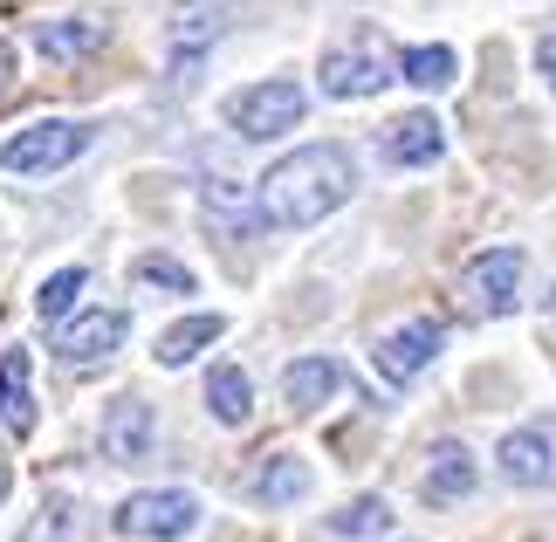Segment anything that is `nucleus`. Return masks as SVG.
<instances>
[{
  "label": "nucleus",
  "instance_id": "f257e3e1",
  "mask_svg": "<svg viewBox=\"0 0 556 542\" xmlns=\"http://www.w3.org/2000/svg\"><path fill=\"white\" fill-rule=\"evenodd\" d=\"M351 186H357V165H351L344 144H295L289 159L268 165L262 213H254V220H262V234L316 227V220H330V213L351 200Z\"/></svg>",
  "mask_w": 556,
  "mask_h": 542
},
{
  "label": "nucleus",
  "instance_id": "f03ea898",
  "mask_svg": "<svg viewBox=\"0 0 556 542\" xmlns=\"http://www.w3.org/2000/svg\"><path fill=\"white\" fill-rule=\"evenodd\" d=\"M392 83H399V49L378 28H357L351 41H337L324 55V70H316V90L330 103H365L378 90H392Z\"/></svg>",
  "mask_w": 556,
  "mask_h": 542
},
{
  "label": "nucleus",
  "instance_id": "7ed1b4c3",
  "mask_svg": "<svg viewBox=\"0 0 556 542\" xmlns=\"http://www.w3.org/2000/svg\"><path fill=\"white\" fill-rule=\"evenodd\" d=\"M97 124H76V117H41L28 131H14L0 144V172H14V179H41V172H62L76 165L83 151H90Z\"/></svg>",
  "mask_w": 556,
  "mask_h": 542
},
{
  "label": "nucleus",
  "instance_id": "20e7f679",
  "mask_svg": "<svg viewBox=\"0 0 556 542\" xmlns=\"http://www.w3.org/2000/svg\"><path fill=\"white\" fill-rule=\"evenodd\" d=\"M303 111H309V97H303V83H289V76L248 83V90L227 97V124H233L241 138H254V144L295 131V124H303Z\"/></svg>",
  "mask_w": 556,
  "mask_h": 542
},
{
  "label": "nucleus",
  "instance_id": "39448f33",
  "mask_svg": "<svg viewBox=\"0 0 556 542\" xmlns=\"http://www.w3.org/2000/svg\"><path fill=\"white\" fill-rule=\"evenodd\" d=\"M192 529H200V494L186 488H144L117 508V535L131 542H186Z\"/></svg>",
  "mask_w": 556,
  "mask_h": 542
},
{
  "label": "nucleus",
  "instance_id": "423d86ee",
  "mask_svg": "<svg viewBox=\"0 0 556 542\" xmlns=\"http://www.w3.org/2000/svg\"><path fill=\"white\" fill-rule=\"evenodd\" d=\"M522 248H481L475 262L460 268V310L467 316H508L516 310V295H522Z\"/></svg>",
  "mask_w": 556,
  "mask_h": 542
},
{
  "label": "nucleus",
  "instance_id": "0eeeda50",
  "mask_svg": "<svg viewBox=\"0 0 556 542\" xmlns=\"http://www.w3.org/2000/svg\"><path fill=\"white\" fill-rule=\"evenodd\" d=\"M124 337H131L124 310H76V323H62V337H55V357H62V371H97V364H111L124 351Z\"/></svg>",
  "mask_w": 556,
  "mask_h": 542
},
{
  "label": "nucleus",
  "instance_id": "6e6552de",
  "mask_svg": "<svg viewBox=\"0 0 556 542\" xmlns=\"http://www.w3.org/2000/svg\"><path fill=\"white\" fill-rule=\"evenodd\" d=\"M502 481L508 488H556V419H536V426H516L502 432Z\"/></svg>",
  "mask_w": 556,
  "mask_h": 542
},
{
  "label": "nucleus",
  "instance_id": "1a4fd4ad",
  "mask_svg": "<svg viewBox=\"0 0 556 542\" xmlns=\"http://www.w3.org/2000/svg\"><path fill=\"white\" fill-rule=\"evenodd\" d=\"M152 432H159L152 405H144L138 392H124V399H111V412H103V426H97V446H103V461H117V467H138L144 453H152Z\"/></svg>",
  "mask_w": 556,
  "mask_h": 542
},
{
  "label": "nucleus",
  "instance_id": "9d476101",
  "mask_svg": "<svg viewBox=\"0 0 556 542\" xmlns=\"http://www.w3.org/2000/svg\"><path fill=\"white\" fill-rule=\"evenodd\" d=\"M440 343H446V323H433V316L405 323V330H384L378 337V371L392 378V385H413L426 364L440 357Z\"/></svg>",
  "mask_w": 556,
  "mask_h": 542
},
{
  "label": "nucleus",
  "instance_id": "9b49d317",
  "mask_svg": "<svg viewBox=\"0 0 556 542\" xmlns=\"http://www.w3.org/2000/svg\"><path fill=\"white\" fill-rule=\"evenodd\" d=\"M475 488H481V467H475V453H467L460 440H440L433 453H426V467H419V502L454 508V502H467Z\"/></svg>",
  "mask_w": 556,
  "mask_h": 542
},
{
  "label": "nucleus",
  "instance_id": "f8f14e48",
  "mask_svg": "<svg viewBox=\"0 0 556 542\" xmlns=\"http://www.w3.org/2000/svg\"><path fill=\"white\" fill-rule=\"evenodd\" d=\"M378 151H384V165L419 172V165H440V159H446V131H440V117H433V111H413V117L384 124Z\"/></svg>",
  "mask_w": 556,
  "mask_h": 542
},
{
  "label": "nucleus",
  "instance_id": "ddd939ff",
  "mask_svg": "<svg viewBox=\"0 0 556 542\" xmlns=\"http://www.w3.org/2000/svg\"><path fill=\"white\" fill-rule=\"evenodd\" d=\"M233 28V0H179L173 21H165V35H173V55L192 62L200 49H213Z\"/></svg>",
  "mask_w": 556,
  "mask_h": 542
},
{
  "label": "nucleus",
  "instance_id": "4468645a",
  "mask_svg": "<svg viewBox=\"0 0 556 542\" xmlns=\"http://www.w3.org/2000/svg\"><path fill=\"white\" fill-rule=\"evenodd\" d=\"M21 542H90V508H83V494L70 488H49L28 515V529H21Z\"/></svg>",
  "mask_w": 556,
  "mask_h": 542
},
{
  "label": "nucleus",
  "instance_id": "2eb2a0df",
  "mask_svg": "<svg viewBox=\"0 0 556 542\" xmlns=\"http://www.w3.org/2000/svg\"><path fill=\"white\" fill-rule=\"evenodd\" d=\"M35 357L28 351H8L0 357V426L14 432V440H28L35 432Z\"/></svg>",
  "mask_w": 556,
  "mask_h": 542
},
{
  "label": "nucleus",
  "instance_id": "dca6fc26",
  "mask_svg": "<svg viewBox=\"0 0 556 542\" xmlns=\"http://www.w3.org/2000/svg\"><path fill=\"white\" fill-rule=\"evenodd\" d=\"M103 41H111V28H103L97 14H62V21H41L35 28V49L49 62H83V55H97Z\"/></svg>",
  "mask_w": 556,
  "mask_h": 542
},
{
  "label": "nucleus",
  "instance_id": "f3484780",
  "mask_svg": "<svg viewBox=\"0 0 556 542\" xmlns=\"http://www.w3.org/2000/svg\"><path fill=\"white\" fill-rule=\"evenodd\" d=\"M337 385H344V364L337 357H295L282 371V399H289V412H316Z\"/></svg>",
  "mask_w": 556,
  "mask_h": 542
},
{
  "label": "nucleus",
  "instance_id": "a211bd4d",
  "mask_svg": "<svg viewBox=\"0 0 556 542\" xmlns=\"http://www.w3.org/2000/svg\"><path fill=\"white\" fill-rule=\"evenodd\" d=\"M206 412L220 426H248L254 419V378L241 371V364H213L206 371Z\"/></svg>",
  "mask_w": 556,
  "mask_h": 542
},
{
  "label": "nucleus",
  "instance_id": "6ab92c4d",
  "mask_svg": "<svg viewBox=\"0 0 556 542\" xmlns=\"http://www.w3.org/2000/svg\"><path fill=\"white\" fill-rule=\"evenodd\" d=\"M248 494H254V502H268V508H289V502H303V494H309V467L295 461V453H268L262 474L248 481Z\"/></svg>",
  "mask_w": 556,
  "mask_h": 542
},
{
  "label": "nucleus",
  "instance_id": "aec40b11",
  "mask_svg": "<svg viewBox=\"0 0 556 542\" xmlns=\"http://www.w3.org/2000/svg\"><path fill=\"white\" fill-rule=\"evenodd\" d=\"M220 330H227V323L200 310V316H186V323H173V330L159 337V351H152V357L165 364V371H179V364H186V357H200V351H206V343L220 337Z\"/></svg>",
  "mask_w": 556,
  "mask_h": 542
},
{
  "label": "nucleus",
  "instance_id": "412c9836",
  "mask_svg": "<svg viewBox=\"0 0 556 542\" xmlns=\"http://www.w3.org/2000/svg\"><path fill=\"white\" fill-rule=\"evenodd\" d=\"M384 529H392V502L384 494H357V502H344L330 515V535H351V542H371Z\"/></svg>",
  "mask_w": 556,
  "mask_h": 542
},
{
  "label": "nucleus",
  "instance_id": "4be33fe9",
  "mask_svg": "<svg viewBox=\"0 0 556 542\" xmlns=\"http://www.w3.org/2000/svg\"><path fill=\"white\" fill-rule=\"evenodd\" d=\"M83 289H90V268H83V262H76V268H55V275L35 289V316H41V323H62V316L76 310Z\"/></svg>",
  "mask_w": 556,
  "mask_h": 542
},
{
  "label": "nucleus",
  "instance_id": "5701e85b",
  "mask_svg": "<svg viewBox=\"0 0 556 542\" xmlns=\"http://www.w3.org/2000/svg\"><path fill=\"white\" fill-rule=\"evenodd\" d=\"M454 49H440V41H426V49H405L399 55V76L405 83H419V90H440V83H454Z\"/></svg>",
  "mask_w": 556,
  "mask_h": 542
},
{
  "label": "nucleus",
  "instance_id": "b1692460",
  "mask_svg": "<svg viewBox=\"0 0 556 542\" xmlns=\"http://www.w3.org/2000/svg\"><path fill=\"white\" fill-rule=\"evenodd\" d=\"M138 281H152V289H179V295H192L200 289V275H192L186 262H173V254H138V268H131Z\"/></svg>",
  "mask_w": 556,
  "mask_h": 542
},
{
  "label": "nucleus",
  "instance_id": "393cba45",
  "mask_svg": "<svg viewBox=\"0 0 556 542\" xmlns=\"http://www.w3.org/2000/svg\"><path fill=\"white\" fill-rule=\"evenodd\" d=\"M536 70H543V83L556 90V35H543V41H536Z\"/></svg>",
  "mask_w": 556,
  "mask_h": 542
},
{
  "label": "nucleus",
  "instance_id": "a878e982",
  "mask_svg": "<svg viewBox=\"0 0 556 542\" xmlns=\"http://www.w3.org/2000/svg\"><path fill=\"white\" fill-rule=\"evenodd\" d=\"M8 90H14V49L0 41V97H8Z\"/></svg>",
  "mask_w": 556,
  "mask_h": 542
},
{
  "label": "nucleus",
  "instance_id": "bb28decb",
  "mask_svg": "<svg viewBox=\"0 0 556 542\" xmlns=\"http://www.w3.org/2000/svg\"><path fill=\"white\" fill-rule=\"evenodd\" d=\"M8 488H14V474H8V461H0V502H8Z\"/></svg>",
  "mask_w": 556,
  "mask_h": 542
},
{
  "label": "nucleus",
  "instance_id": "cd10ccee",
  "mask_svg": "<svg viewBox=\"0 0 556 542\" xmlns=\"http://www.w3.org/2000/svg\"><path fill=\"white\" fill-rule=\"evenodd\" d=\"M549 316H556V289H549Z\"/></svg>",
  "mask_w": 556,
  "mask_h": 542
}]
</instances>
